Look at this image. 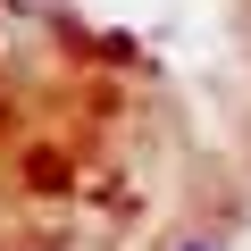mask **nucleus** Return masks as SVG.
<instances>
[{
  "label": "nucleus",
  "mask_w": 251,
  "mask_h": 251,
  "mask_svg": "<svg viewBox=\"0 0 251 251\" xmlns=\"http://www.w3.org/2000/svg\"><path fill=\"white\" fill-rule=\"evenodd\" d=\"M168 251H226V243H209V234H201V226H184V234H176V243H168Z\"/></svg>",
  "instance_id": "nucleus-1"
}]
</instances>
